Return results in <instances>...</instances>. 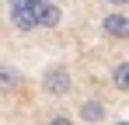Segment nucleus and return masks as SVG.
Segmentation results:
<instances>
[{"label":"nucleus","instance_id":"nucleus-1","mask_svg":"<svg viewBox=\"0 0 129 125\" xmlns=\"http://www.w3.org/2000/svg\"><path fill=\"white\" fill-rule=\"evenodd\" d=\"M42 90L49 97H66L73 90V77H70V70L63 62H52V66L42 70Z\"/></svg>","mask_w":129,"mask_h":125},{"label":"nucleus","instance_id":"nucleus-2","mask_svg":"<svg viewBox=\"0 0 129 125\" xmlns=\"http://www.w3.org/2000/svg\"><path fill=\"white\" fill-rule=\"evenodd\" d=\"M63 24V7L56 4V0H42L39 7H35V31L42 28V31H52V28H59Z\"/></svg>","mask_w":129,"mask_h":125},{"label":"nucleus","instance_id":"nucleus-3","mask_svg":"<svg viewBox=\"0 0 129 125\" xmlns=\"http://www.w3.org/2000/svg\"><path fill=\"white\" fill-rule=\"evenodd\" d=\"M101 31H105L108 38H126L129 35V18H126V11H108L105 18H101Z\"/></svg>","mask_w":129,"mask_h":125},{"label":"nucleus","instance_id":"nucleus-4","mask_svg":"<svg viewBox=\"0 0 129 125\" xmlns=\"http://www.w3.org/2000/svg\"><path fill=\"white\" fill-rule=\"evenodd\" d=\"M77 115H80V122L87 125H98V122H105V101H98V97H87V101H80V108H77Z\"/></svg>","mask_w":129,"mask_h":125},{"label":"nucleus","instance_id":"nucleus-5","mask_svg":"<svg viewBox=\"0 0 129 125\" xmlns=\"http://www.w3.org/2000/svg\"><path fill=\"white\" fill-rule=\"evenodd\" d=\"M21 83V73H18V66H7V62H0V90H14Z\"/></svg>","mask_w":129,"mask_h":125},{"label":"nucleus","instance_id":"nucleus-6","mask_svg":"<svg viewBox=\"0 0 129 125\" xmlns=\"http://www.w3.org/2000/svg\"><path fill=\"white\" fill-rule=\"evenodd\" d=\"M112 83H115V87H119L122 94H126V90H129V62H126V59L119 62L115 70H112Z\"/></svg>","mask_w":129,"mask_h":125},{"label":"nucleus","instance_id":"nucleus-7","mask_svg":"<svg viewBox=\"0 0 129 125\" xmlns=\"http://www.w3.org/2000/svg\"><path fill=\"white\" fill-rule=\"evenodd\" d=\"M42 0H7V11H35Z\"/></svg>","mask_w":129,"mask_h":125},{"label":"nucleus","instance_id":"nucleus-8","mask_svg":"<svg viewBox=\"0 0 129 125\" xmlns=\"http://www.w3.org/2000/svg\"><path fill=\"white\" fill-rule=\"evenodd\" d=\"M45 125H77V118H73V115H66V111H59V115H52Z\"/></svg>","mask_w":129,"mask_h":125},{"label":"nucleus","instance_id":"nucleus-9","mask_svg":"<svg viewBox=\"0 0 129 125\" xmlns=\"http://www.w3.org/2000/svg\"><path fill=\"white\" fill-rule=\"evenodd\" d=\"M105 4H115V11H119V7H122V4H126V0H105Z\"/></svg>","mask_w":129,"mask_h":125},{"label":"nucleus","instance_id":"nucleus-10","mask_svg":"<svg viewBox=\"0 0 129 125\" xmlns=\"http://www.w3.org/2000/svg\"><path fill=\"white\" fill-rule=\"evenodd\" d=\"M115 125H129V122H126V118H119V122H115Z\"/></svg>","mask_w":129,"mask_h":125}]
</instances>
